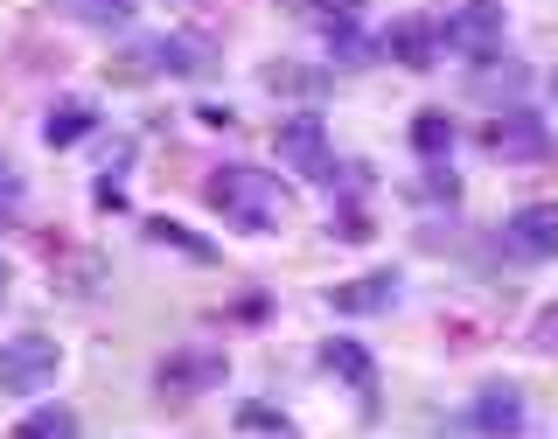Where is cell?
<instances>
[{
    "instance_id": "11",
    "label": "cell",
    "mask_w": 558,
    "mask_h": 439,
    "mask_svg": "<svg viewBox=\"0 0 558 439\" xmlns=\"http://www.w3.org/2000/svg\"><path fill=\"white\" fill-rule=\"evenodd\" d=\"M322 363H328L336 377L356 383V398H371V391H377V370H371V356H363L356 342H328V349H322Z\"/></svg>"
},
{
    "instance_id": "7",
    "label": "cell",
    "mask_w": 558,
    "mask_h": 439,
    "mask_svg": "<svg viewBox=\"0 0 558 439\" xmlns=\"http://www.w3.org/2000/svg\"><path fill=\"white\" fill-rule=\"evenodd\" d=\"M502 244L517 258H558V203H523L510 223H502Z\"/></svg>"
},
{
    "instance_id": "16",
    "label": "cell",
    "mask_w": 558,
    "mask_h": 439,
    "mask_svg": "<svg viewBox=\"0 0 558 439\" xmlns=\"http://www.w3.org/2000/svg\"><path fill=\"white\" fill-rule=\"evenodd\" d=\"M412 147L426 154V161H447V147H453V119H447V112H418V119H412Z\"/></svg>"
},
{
    "instance_id": "17",
    "label": "cell",
    "mask_w": 558,
    "mask_h": 439,
    "mask_svg": "<svg viewBox=\"0 0 558 439\" xmlns=\"http://www.w3.org/2000/svg\"><path fill=\"white\" fill-rule=\"evenodd\" d=\"M238 426H244V432H272V439H293V426H287V418H272V412H258V405H252V412H238Z\"/></svg>"
},
{
    "instance_id": "14",
    "label": "cell",
    "mask_w": 558,
    "mask_h": 439,
    "mask_svg": "<svg viewBox=\"0 0 558 439\" xmlns=\"http://www.w3.org/2000/svg\"><path fill=\"white\" fill-rule=\"evenodd\" d=\"M266 92H287V98H322L328 77L322 70H301V63H266Z\"/></svg>"
},
{
    "instance_id": "18",
    "label": "cell",
    "mask_w": 558,
    "mask_h": 439,
    "mask_svg": "<svg viewBox=\"0 0 558 439\" xmlns=\"http://www.w3.org/2000/svg\"><path fill=\"white\" fill-rule=\"evenodd\" d=\"M147 231H154V237H161V244H182V252H189V258H209V244H196V237H189V231H182V223H147Z\"/></svg>"
},
{
    "instance_id": "20",
    "label": "cell",
    "mask_w": 558,
    "mask_h": 439,
    "mask_svg": "<svg viewBox=\"0 0 558 439\" xmlns=\"http://www.w3.org/2000/svg\"><path fill=\"white\" fill-rule=\"evenodd\" d=\"M8 196H14V168L0 161V203H8Z\"/></svg>"
},
{
    "instance_id": "1",
    "label": "cell",
    "mask_w": 558,
    "mask_h": 439,
    "mask_svg": "<svg viewBox=\"0 0 558 439\" xmlns=\"http://www.w3.org/2000/svg\"><path fill=\"white\" fill-rule=\"evenodd\" d=\"M203 196H209V209H223L238 231H279V223L293 217L287 182L266 174V168H217L203 182Z\"/></svg>"
},
{
    "instance_id": "2",
    "label": "cell",
    "mask_w": 558,
    "mask_h": 439,
    "mask_svg": "<svg viewBox=\"0 0 558 439\" xmlns=\"http://www.w3.org/2000/svg\"><path fill=\"white\" fill-rule=\"evenodd\" d=\"M57 370H63V356H57V342H49V336L0 342V391H8V398H35L43 383H57Z\"/></svg>"
},
{
    "instance_id": "4",
    "label": "cell",
    "mask_w": 558,
    "mask_h": 439,
    "mask_svg": "<svg viewBox=\"0 0 558 439\" xmlns=\"http://www.w3.org/2000/svg\"><path fill=\"white\" fill-rule=\"evenodd\" d=\"M440 42L453 49V57H468V63H488L502 49V8H496V0H468V8H453L447 28H440Z\"/></svg>"
},
{
    "instance_id": "10",
    "label": "cell",
    "mask_w": 558,
    "mask_h": 439,
    "mask_svg": "<svg viewBox=\"0 0 558 439\" xmlns=\"http://www.w3.org/2000/svg\"><path fill=\"white\" fill-rule=\"evenodd\" d=\"M475 426H482V432H517V426H523V398L510 391V383H488L482 405H475Z\"/></svg>"
},
{
    "instance_id": "3",
    "label": "cell",
    "mask_w": 558,
    "mask_h": 439,
    "mask_svg": "<svg viewBox=\"0 0 558 439\" xmlns=\"http://www.w3.org/2000/svg\"><path fill=\"white\" fill-rule=\"evenodd\" d=\"M272 147H279V161H287L293 174H307V182H336V154H328V133H322V119H314V112L279 119Z\"/></svg>"
},
{
    "instance_id": "12",
    "label": "cell",
    "mask_w": 558,
    "mask_h": 439,
    "mask_svg": "<svg viewBox=\"0 0 558 439\" xmlns=\"http://www.w3.org/2000/svg\"><path fill=\"white\" fill-rule=\"evenodd\" d=\"M92 105H84V98H63L57 105V112H49L43 119V139H49V147H70V139H84V133H92Z\"/></svg>"
},
{
    "instance_id": "5",
    "label": "cell",
    "mask_w": 558,
    "mask_h": 439,
    "mask_svg": "<svg viewBox=\"0 0 558 439\" xmlns=\"http://www.w3.org/2000/svg\"><path fill=\"white\" fill-rule=\"evenodd\" d=\"M482 147L502 154V161H545V154H551V126L537 112H523V105H510V112H496L482 126Z\"/></svg>"
},
{
    "instance_id": "13",
    "label": "cell",
    "mask_w": 558,
    "mask_h": 439,
    "mask_svg": "<svg viewBox=\"0 0 558 439\" xmlns=\"http://www.w3.org/2000/svg\"><path fill=\"white\" fill-rule=\"evenodd\" d=\"M57 8L70 22H84V28H119V22H133L140 0H57Z\"/></svg>"
},
{
    "instance_id": "15",
    "label": "cell",
    "mask_w": 558,
    "mask_h": 439,
    "mask_svg": "<svg viewBox=\"0 0 558 439\" xmlns=\"http://www.w3.org/2000/svg\"><path fill=\"white\" fill-rule=\"evenodd\" d=\"M8 439H77V412L43 405V412H28V418H22V426H14Z\"/></svg>"
},
{
    "instance_id": "21",
    "label": "cell",
    "mask_w": 558,
    "mask_h": 439,
    "mask_svg": "<svg viewBox=\"0 0 558 439\" xmlns=\"http://www.w3.org/2000/svg\"><path fill=\"white\" fill-rule=\"evenodd\" d=\"M0 293H8V272H0Z\"/></svg>"
},
{
    "instance_id": "6",
    "label": "cell",
    "mask_w": 558,
    "mask_h": 439,
    "mask_svg": "<svg viewBox=\"0 0 558 439\" xmlns=\"http://www.w3.org/2000/svg\"><path fill=\"white\" fill-rule=\"evenodd\" d=\"M223 349H174V356L154 370V383H161V398H196L209 391V383H223Z\"/></svg>"
},
{
    "instance_id": "19",
    "label": "cell",
    "mask_w": 558,
    "mask_h": 439,
    "mask_svg": "<svg viewBox=\"0 0 558 439\" xmlns=\"http://www.w3.org/2000/svg\"><path fill=\"white\" fill-rule=\"evenodd\" d=\"M531 342H537V349H551V356H558V307H545V314H537Z\"/></svg>"
},
{
    "instance_id": "8",
    "label": "cell",
    "mask_w": 558,
    "mask_h": 439,
    "mask_svg": "<svg viewBox=\"0 0 558 439\" xmlns=\"http://www.w3.org/2000/svg\"><path fill=\"white\" fill-rule=\"evenodd\" d=\"M433 49H440V28L418 22V14H405V22L384 28V57L405 63V70H433Z\"/></svg>"
},
{
    "instance_id": "9",
    "label": "cell",
    "mask_w": 558,
    "mask_h": 439,
    "mask_svg": "<svg viewBox=\"0 0 558 439\" xmlns=\"http://www.w3.org/2000/svg\"><path fill=\"white\" fill-rule=\"evenodd\" d=\"M328 301H336V314H377V307H391V301H398V272L349 279V286H336Z\"/></svg>"
}]
</instances>
